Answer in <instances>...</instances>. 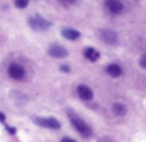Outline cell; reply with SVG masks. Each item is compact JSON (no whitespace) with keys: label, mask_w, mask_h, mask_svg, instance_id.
I'll list each match as a JSON object with an SVG mask.
<instances>
[{"label":"cell","mask_w":146,"mask_h":142,"mask_svg":"<svg viewBox=\"0 0 146 142\" xmlns=\"http://www.w3.org/2000/svg\"><path fill=\"white\" fill-rule=\"evenodd\" d=\"M70 122H72L73 128H75L83 138L92 136V128H90L83 119H80V118H78V116H70Z\"/></svg>","instance_id":"obj_1"},{"label":"cell","mask_w":146,"mask_h":142,"mask_svg":"<svg viewBox=\"0 0 146 142\" xmlns=\"http://www.w3.org/2000/svg\"><path fill=\"white\" fill-rule=\"evenodd\" d=\"M29 26L33 29V30H37V32H42V30H46L50 27V22H47L44 17H42L40 15H35L32 17H29Z\"/></svg>","instance_id":"obj_2"},{"label":"cell","mask_w":146,"mask_h":142,"mask_svg":"<svg viewBox=\"0 0 146 142\" xmlns=\"http://www.w3.org/2000/svg\"><path fill=\"white\" fill-rule=\"evenodd\" d=\"M7 73L12 79H16V81H22L25 76H26V70L23 66L17 65V63H12L7 69Z\"/></svg>","instance_id":"obj_3"},{"label":"cell","mask_w":146,"mask_h":142,"mask_svg":"<svg viewBox=\"0 0 146 142\" xmlns=\"http://www.w3.org/2000/svg\"><path fill=\"white\" fill-rule=\"evenodd\" d=\"M100 39L106 43V45H110V46H115L119 40L117 37V33L115 30H110V29H103L100 30Z\"/></svg>","instance_id":"obj_4"},{"label":"cell","mask_w":146,"mask_h":142,"mask_svg":"<svg viewBox=\"0 0 146 142\" xmlns=\"http://www.w3.org/2000/svg\"><path fill=\"white\" fill-rule=\"evenodd\" d=\"M37 125L49 129H60V122L54 118H35L33 119Z\"/></svg>","instance_id":"obj_5"},{"label":"cell","mask_w":146,"mask_h":142,"mask_svg":"<svg viewBox=\"0 0 146 142\" xmlns=\"http://www.w3.org/2000/svg\"><path fill=\"white\" fill-rule=\"evenodd\" d=\"M49 55L54 59H64L69 56V52H67V49H64L60 45H52L49 47Z\"/></svg>","instance_id":"obj_6"},{"label":"cell","mask_w":146,"mask_h":142,"mask_svg":"<svg viewBox=\"0 0 146 142\" xmlns=\"http://www.w3.org/2000/svg\"><path fill=\"white\" fill-rule=\"evenodd\" d=\"M105 5H106L108 10L113 15H120L123 12V5L120 0H106Z\"/></svg>","instance_id":"obj_7"},{"label":"cell","mask_w":146,"mask_h":142,"mask_svg":"<svg viewBox=\"0 0 146 142\" xmlns=\"http://www.w3.org/2000/svg\"><path fill=\"white\" fill-rule=\"evenodd\" d=\"M78 95L83 101H90L93 98V91L88 85H79L78 86Z\"/></svg>","instance_id":"obj_8"},{"label":"cell","mask_w":146,"mask_h":142,"mask_svg":"<svg viewBox=\"0 0 146 142\" xmlns=\"http://www.w3.org/2000/svg\"><path fill=\"white\" fill-rule=\"evenodd\" d=\"M62 36L67 40H76L80 37V32L76 30V29H70V27H66L62 30Z\"/></svg>","instance_id":"obj_9"},{"label":"cell","mask_w":146,"mask_h":142,"mask_svg":"<svg viewBox=\"0 0 146 142\" xmlns=\"http://www.w3.org/2000/svg\"><path fill=\"white\" fill-rule=\"evenodd\" d=\"M106 72H108V75L112 76V78H119V76L122 75V67H120L119 65H116V63H112V65H109V66L106 67Z\"/></svg>","instance_id":"obj_10"},{"label":"cell","mask_w":146,"mask_h":142,"mask_svg":"<svg viewBox=\"0 0 146 142\" xmlns=\"http://www.w3.org/2000/svg\"><path fill=\"white\" fill-rule=\"evenodd\" d=\"M99 56H100V53H99L95 47H86V49H85V57H86L88 60L96 62V60L99 59Z\"/></svg>","instance_id":"obj_11"},{"label":"cell","mask_w":146,"mask_h":142,"mask_svg":"<svg viewBox=\"0 0 146 142\" xmlns=\"http://www.w3.org/2000/svg\"><path fill=\"white\" fill-rule=\"evenodd\" d=\"M112 109H113V113H115L116 116H123V115L126 113V106H125L123 103H119V102L113 103Z\"/></svg>","instance_id":"obj_12"},{"label":"cell","mask_w":146,"mask_h":142,"mask_svg":"<svg viewBox=\"0 0 146 142\" xmlns=\"http://www.w3.org/2000/svg\"><path fill=\"white\" fill-rule=\"evenodd\" d=\"M29 5V0H15V6L17 9H25Z\"/></svg>","instance_id":"obj_13"},{"label":"cell","mask_w":146,"mask_h":142,"mask_svg":"<svg viewBox=\"0 0 146 142\" xmlns=\"http://www.w3.org/2000/svg\"><path fill=\"white\" fill-rule=\"evenodd\" d=\"M139 65H140L143 69H146V55H142V56H140V59H139Z\"/></svg>","instance_id":"obj_14"},{"label":"cell","mask_w":146,"mask_h":142,"mask_svg":"<svg viewBox=\"0 0 146 142\" xmlns=\"http://www.w3.org/2000/svg\"><path fill=\"white\" fill-rule=\"evenodd\" d=\"M59 2H60L63 6H72L73 3L76 2V0H59Z\"/></svg>","instance_id":"obj_15"},{"label":"cell","mask_w":146,"mask_h":142,"mask_svg":"<svg viewBox=\"0 0 146 142\" xmlns=\"http://www.w3.org/2000/svg\"><path fill=\"white\" fill-rule=\"evenodd\" d=\"M60 70H62V72H70V67L67 65H62L60 66Z\"/></svg>","instance_id":"obj_16"},{"label":"cell","mask_w":146,"mask_h":142,"mask_svg":"<svg viewBox=\"0 0 146 142\" xmlns=\"http://www.w3.org/2000/svg\"><path fill=\"white\" fill-rule=\"evenodd\" d=\"M6 128H7V132H9V133H12V135L16 133V129H15L13 126H6Z\"/></svg>","instance_id":"obj_17"},{"label":"cell","mask_w":146,"mask_h":142,"mask_svg":"<svg viewBox=\"0 0 146 142\" xmlns=\"http://www.w3.org/2000/svg\"><path fill=\"white\" fill-rule=\"evenodd\" d=\"M62 142H76V141H75V139H72V138L64 136V138H62Z\"/></svg>","instance_id":"obj_18"},{"label":"cell","mask_w":146,"mask_h":142,"mask_svg":"<svg viewBox=\"0 0 146 142\" xmlns=\"http://www.w3.org/2000/svg\"><path fill=\"white\" fill-rule=\"evenodd\" d=\"M6 121V116H5V113L3 112H0V122H5Z\"/></svg>","instance_id":"obj_19"}]
</instances>
